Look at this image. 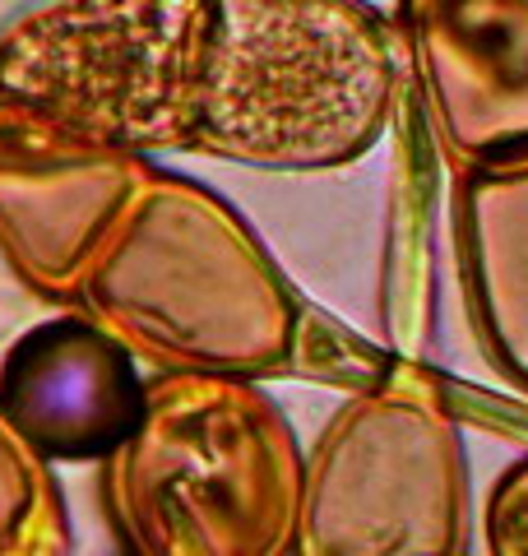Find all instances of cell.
Here are the masks:
<instances>
[{
	"label": "cell",
	"mask_w": 528,
	"mask_h": 556,
	"mask_svg": "<svg viewBox=\"0 0 528 556\" xmlns=\"http://www.w3.org/2000/svg\"><path fill=\"white\" fill-rule=\"evenodd\" d=\"M394 33L366 0H204L186 153L255 172L357 163L394 112Z\"/></svg>",
	"instance_id": "6da1fadb"
},
{
	"label": "cell",
	"mask_w": 528,
	"mask_h": 556,
	"mask_svg": "<svg viewBox=\"0 0 528 556\" xmlns=\"http://www.w3.org/2000/svg\"><path fill=\"white\" fill-rule=\"evenodd\" d=\"M75 311L158 371H288L302 306L214 190L149 167L75 292Z\"/></svg>",
	"instance_id": "7a4b0ae2"
},
{
	"label": "cell",
	"mask_w": 528,
	"mask_h": 556,
	"mask_svg": "<svg viewBox=\"0 0 528 556\" xmlns=\"http://www.w3.org/2000/svg\"><path fill=\"white\" fill-rule=\"evenodd\" d=\"M306 455L255 380L163 371L102 459L126 556H292Z\"/></svg>",
	"instance_id": "3957f363"
},
{
	"label": "cell",
	"mask_w": 528,
	"mask_h": 556,
	"mask_svg": "<svg viewBox=\"0 0 528 556\" xmlns=\"http://www.w3.org/2000/svg\"><path fill=\"white\" fill-rule=\"evenodd\" d=\"M468 455L431 380L352 394L306 459L292 556H468Z\"/></svg>",
	"instance_id": "277c9868"
},
{
	"label": "cell",
	"mask_w": 528,
	"mask_h": 556,
	"mask_svg": "<svg viewBox=\"0 0 528 556\" xmlns=\"http://www.w3.org/2000/svg\"><path fill=\"white\" fill-rule=\"evenodd\" d=\"M204 0H47L0 28V93L112 153L181 149Z\"/></svg>",
	"instance_id": "5b68a950"
},
{
	"label": "cell",
	"mask_w": 528,
	"mask_h": 556,
	"mask_svg": "<svg viewBox=\"0 0 528 556\" xmlns=\"http://www.w3.org/2000/svg\"><path fill=\"white\" fill-rule=\"evenodd\" d=\"M149 159L112 153L0 93V251L47 298L75 302Z\"/></svg>",
	"instance_id": "8992f818"
},
{
	"label": "cell",
	"mask_w": 528,
	"mask_h": 556,
	"mask_svg": "<svg viewBox=\"0 0 528 556\" xmlns=\"http://www.w3.org/2000/svg\"><path fill=\"white\" fill-rule=\"evenodd\" d=\"M394 28L445 163H528V0H399Z\"/></svg>",
	"instance_id": "52a82bcc"
},
{
	"label": "cell",
	"mask_w": 528,
	"mask_h": 556,
	"mask_svg": "<svg viewBox=\"0 0 528 556\" xmlns=\"http://www.w3.org/2000/svg\"><path fill=\"white\" fill-rule=\"evenodd\" d=\"M139 399L135 353L84 311L28 329L0 367V417L47 464H102L135 427Z\"/></svg>",
	"instance_id": "ba28073f"
},
{
	"label": "cell",
	"mask_w": 528,
	"mask_h": 556,
	"mask_svg": "<svg viewBox=\"0 0 528 556\" xmlns=\"http://www.w3.org/2000/svg\"><path fill=\"white\" fill-rule=\"evenodd\" d=\"M454 247L473 334L491 367L528 390V163L464 172Z\"/></svg>",
	"instance_id": "9c48e42d"
},
{
	"label": "cell",
	"mask_w": 528,
	"mask_h": 556,
	"mask_svg": "<svg viewBox=\"0 0 528 556\" xmlns=\"http://www.w3.org/2000/svg\"><path fill=\"white\" fill-rule=\"evenodd\" d=\"M0 556H70L61 482L5 417H0Z\"/></svg>",
	"instance_id": "30bf717a"
},
{
	"label": "cell",
	"mask_w": 528,
	"mask_h": 556,
	"mask_svg": "<svg viewBox=\"0 0 528 556\" xmlns=\"http://www.w3.org/2000/svg\"><path fill=\"white\" fill-rule=\"evenodd\" d=\"M487 556H528V455L510 464L482 506Z\"/></svg>",
	"instance_id": "8fae6325"
}]
</instances>
